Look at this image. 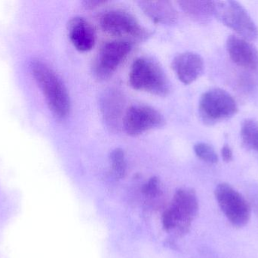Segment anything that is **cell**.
Wrapping results in <instances>:
<instances>
[{
  "instance_id": "obj_1",
  "label": "cell",
  "mask_w": 258,
  "mask_h": 258,
  "mask_svg": "<svg viewBox=\"0 0 258 258\" xmlns=\"http://www.w3.org/2000/svg\"><path fill=\"white\" fill-rule=\"evenodd\" d=\"M31 70L53 115L60 120L66 118L71 111V100L60 77L46 64L39 60L32 62Z\"/></svg>"
},
{
  "instance_id": "obj_2",
  "label": "cell",
  "mask_w": 258,
  "mask_h": 258,
  "mask_svg": "<svg viewBox=\"0 0 258 258\" xmlns=\"http://www.w3.org/2000/svg\"><path fill=\"white\" fill-rule=\"evenodd\" d=\"M199 202L197 194L189 189H180L174 194L172 203L162 215V224L167 231L177 234L187 233L197 215Z\"/></svg>"
},
{
  "instance_id": "obj_3",
  "label": "cell",
  "mask_w": 258,
  "mask_h": 258,
  "mask_svg": "<svg viewBox=\"0 0 258 258\" xmlns=\"http://www.w3.org/2000/svg\"><path fill=\"white\" fill-rule=\"evenodd\" d=\"M129 84L136 90L165 96L170 91L169 82L162 68L147 58L135 60L129 71Z\"/></svg>"
},
{
  "instance_id": "obj_4",
  "label": "cell",
  "mask_w": 258,
  "mask_h": 258,
  "mask_svg": "<svg viewBox=\"0 0 258 258\" xmlns=\"http://www.w3.org/2000/svg\"><path fill=\"white\" fill-rule=\"evenodd\" d=\"M235 98L224 89L213 88L201 95L199 113L206 125H215L233 118L238 112Z\"/></svg>"
},
{
  "instance_id": "obj_5",
  "label": "cell",
  "mask_w": 258,
  "mask_h": 258,
  "mask_svg": "<svg viewBox=\"0 0 258 258\" xmlns=\"http://www.w3.org/2000/svg\"><path fill=\"white\" fill-rule=\"evenodd\" d=\"M214 17L243 39L251 42L258 37L255 23L238 2L214 1Z\"/></svg>"
},
{
  "instance_id": "obj_6",
  "label": "cell",
  "mask_w": 258,
  "mask_h": 258,
  "mask_svg": "<svg viewBox=\"0 0 258 258\" xmlns=\"http://www.w3.org/2000/svg\"><path fill=\"white\" fill-rule=\"evenodd\" d=\"M221 212L232 225L243 227L251 218V208L245 198L227 183H221L215 191Z\"/></svg>"
},
{
  "instance_id": "obj_7",
  "label": "cell",
  "mask_w": 258,
  "mask_h": 258,
  "mask_svg": "<svg viewBox=\"0 0 258 258\" xmlns=\"http://www.w3.org/2000/svg\"><path fill=\"white\" fill-rule=\"evenodd\" d=\"M100 24L102 30L112 36L144 39L149 35L133 15L123 10L105 12L101 17Z\"/></svg>"
},
{
  "instance_id": "obj_8",
  "label": "cell",
  "mask_w": 258,
  "mask_h": 258,
  "mask_svg": "<svg viewBox=\"0 0 258 258\" xmlns=\"http://www.w3.org/2000/svg\"><path fill=\"white\" fill-rule=\"evenodd\" d=\"M130 41L125 39L110 41L103 45L95 59L94 71L100 79H105L115 72L126 59L132 50Z\"/></svg>"
},
{
  "instance_id": "obj_9",
  "label": "cell",
  "mask_w": 258,
  "mask_h": 258,
  "mask_svg": "<svg viewBox=\"0 0 258 258\" xmlns=\"http://www.w3.org/2000/svg\"><path fill=\"white\" fill-rule=\"evenodd\" d=\"M165 124V119L153 108L147 106H133L125 112L122 126L127 135L138 136L149 130L159 128Z\"/></svg>"
},
{
  "instance_id": "obj_10",
  "label": "cell",
  "mask_w": 258,
  "mask_h": 258,
  "mask_svg": "<svg viewBox=\"0 0 258 258\" xmlns=\"http://www.w3.org/2000/svg\"><path fill=\"white\" fill-rule=\"evenodd\" d=\"M226 47L235 65L248 71L258 69V51L250 41L231 35L227 38Z\"/></svg>"
},
{
  "instance_id": "obj_11",
  "label": "cell",
  "mask_w": 258,
  "mask_h": 258,
  "mask_svg": "<svg viewBox=\"0 0 258 258\" xmlns=\"http://www.w3.org/2000/svg\"><path fill=\"white\" fill-rule=\"evenodd\" d=\"M171 67L179 80L188 85L196 81L203 74L204 61L197 53L185 51L174 57Z\"/></svg>"
},
{
  "instance_id": "obj_12",
  "label": "cell",
  "mask_w": 258,
  "mask_h": 258,
  "mask_svg": "<svg viewBox=\"0 0 258 258\" xmlns=\"http://www.w3.org/2000/svg\"><path fill=\"white\" fill-rule=\"evenodd\" d=\"M68 35L73 45L80 51H90L95 46L96 36L90 23L81 17H75L68 24Z\"/></svg>"
},
{
  "instance_id": "obj_13",
  "label": "cell",
  "mask_w": 258,
  "mask_h": 258,
  "mask_svg": "<svg viewBox=\"0 0 258 258\" xmlns=\"http://www.w3.org/2000/svg\"><path fill=\"white\" fill-rule=\"evenodd\" d=\"M116 89H110L101 97V108L104 121L112 129L119 127L123 112L124 99Z\"/></svg>"
},
{
  "instance_id": "obj_14",
  "label": "cell",
  "mask_w": 258,
  "mask_h": 258,
  "mask_svg": "<svg viewBox=\"0 0 258 258\" xmlns=\"http://www.w3.org/2000/svg\"><path fill=\"white\" fill-rule=\"evenodd\" d=\"M138 4L144 13L156 24L171 25L178 18L177 11L170 2L141 1Z\"/></svg>"
},
{
  "instance_id": "obj_15",
  "label": "cell",
  "mask_w": 258,
  "mask_h": 258,
  "mask_svg": "<svg viewBox=\"0 0 258 258\" xmlns=\"http://www.w3.org/2000/svg\"><path fill=\"white\" fill-rule=\"evenodd\" d=\"M180 9L196 22L206 24L214 17V1H179Z\"/></svg>"
},
{
  "instance_id": "obj_16",
  "label": "cell",
  "mask_w": 258,
  "mask_h": 258,
  "mask_svg": "<svg viewBox=\"0 0 258 258\" xmlns=\"http://www.w3.org/2000/svg\"><path fill=\"white\" fill-rule=\"evenodd\" d=\"M243 146L250 151L258 152V122L254 119H246L242 122L240 130Z\"/></svg>"
},
{
  "instance_id": "obj_17",
  "label": "cell",
  "mask_w": 258,
  "mask_h": 258,
  "mask_svg": "<svg viewBox=\"0 0 258 258\" xmlns=\"http://www.w3.org/2000/svg\"><path fill=\"white\" fill-rule=\"evenodd\" d=\"M110 164L113 174L118 178H124L126 175L127 163L125 152L120 148H116L110 152Z\"/></svg>"
},
{
  "instance_id": "obj_18",
  "label": "cell",
  "mask_w": 258,
  "mask_h": 258,
  "mask_svg": "<svg viewBox=\"0 0 258 258\" xmlns=\"http://www.w3.org/2000/svg\"><path fill=\"white\" fill-rule=\"evenodd\" d=\"M194 151L199 159L209 164H216L218 156L215 148L206 142H199L194 145Z\"/></svg>"
},
{
  "instance_id": "obj_19",
  "label": "cell",
  "mask_w": 258,
  "mask_h": 258,
  "mask_svg": "<svg viewBox=\"0 0 258 258\" xmlns=\"http://www.w3.org/2000/svg\"><path fill=\"white\" fill-rule=\"evenodd\" d=\"M159 179L157 177H153L146 183L143 187V193L149 198H154L157 196L160 191V186H159Z\"/></svg>"
},
{
  "instance_id": "obj_20",
  "label": "cell",
  "mask_w": 258,
  "mask_h": 258,
  "mask_svg": "<svg viewBox=\"0 0 258 258\" xmlns=\"http://www.w3.org/2000/svg\"><path fill=\"white\" fill-rule=\"evenodd\" d=\"M221 156H222L224 162H227V163L233 161V151H232L231 148L228 145H225L223 146L222 149H221Z\"/></svg>"
},
{
  "instance_id": "obj_21",
  "label": "cell",
  "mask_w": 258,
  "mask_h": 258,
  "mask_svg": "<svg viewBox=\"0 0 258 258\" xmlns=\"http://www.w3.org/2000/svg\"><path fill=\"white\" fill-rule=\"evenodd\" d=\"M107 2L104 0H86L83 3L86 9H93L98 6H101V5L105 4Z\"/></svg>"
}]
</instances>
